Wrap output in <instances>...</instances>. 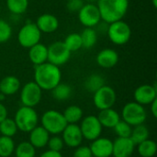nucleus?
Instances as JSON below:
<instances>
[{
    "instance_id": "c03bdc74",
    "label": "nucleus",
    "mask_w": 157,
    "mask_h": 157,
    "mask_svg": "<svg viewBox=\"0 0 157 157\" xmlns=\"http://www.w3.org/2000/svg\"><path fill=\"white\" fill-rule=\"evenodd\" d=\"M0 13H1V6H0Z\"/></svg>"
},
{
    "instance_id": "c9c22d12",
    "label": "nucleus",
    "mask_w": 157,
    "mask_h": 157,
    "mask_svg": "<svg viewBox=\"0 0 157 157\" xmlns=\"http://www.w3.org/2000/svg\"><path fill=\"white\" fill-rule=\"evenodd\" d=\"M47 144L49 146V150L55 151V152H61V150L63 149V147L64 145L63 139L59 136H56V135L51 137L49 139Z\"/></svg>"
},
{
    "instance_id": "37998d69",
    "label": "nucleus",
    "mask_w": 157,
    "mask_h": 157,
    "mask_svg": "<svg viewBox=\"0 0 157 157\" xmlns=\"http://www.w3.org/2000/svg\"><path fill=\"white\" fill-rule=\"evenodd\" d=\"M86 1H87L88 3H93V4H94L95 2H98V0H86Z\"/></svg>"
},
{
    "instance_id": "7ed1b4c3",
    "label": "nucleus",
    "mask_w": 157,
    "mask_h": 157,
    "mask_svg": "<svg viewBox=\"0 0 157 157\" xmlns=\"http://www.w3.org/2000/svg\"><path fill=\"white\" fill-rule=\"evenodd\" d=\"M14 121L17 130L23 132H29L38 126L39 117L33 108L23 106L17 110Z\"/></svg>"
},
{
    "instance_id": "9d476101",
    "label": "nucleus",
    "mask_w": 157,
    "mask_h": 157,
    "mask_svg": "<svg viewBox=\"0 0 157 157\" xmlns=\"http://www.w3.org/2000/svg\"><path fill=\"white\" fill-rule=\"evenodd\" d=\"M42 90L35 82H29L24 85L20 92V100L23 106L34 108L41 99Z\"/></svg>"
},
{
    "instance_id": "4c0bfd02",
    "label": "nucleus",
    "mask_w": 157,
    "mask_h": 157,
    "mask_svg": "<svg viewBox=\"0 0 157 157\" xmlns=\"http://www.w3.org/2000/svg\"><path fill=\"white\" fill-rule=\"evenodd\" d=\"M84 5V0H68L66 7L71 12H78Z\"/></svg>"
},
{
    "instance_id": "39448f33",
    "label": "nucleus",
    "mask_w": 157,
    "mask_h": 157,
    "mask_svg": "<svg viewBox=\"0 0 157 157\" xmlns=\"http://www.w3.org/2000/svg\"><path fill=\"white\" fill-rule=\"evenodd\" d=\"M109 25V26L107 29V33L111 42L116 45H124L130 40L132 29L128 23L121 19L112 22Z\"/></svg>"
},
{
    "instance_id": "423d86ee",
    "label": "nucleus",
    "mask_w": 157,
    "mask_h": 157,
    "mask_svg": "<svg viewBox=\"0 0 157 157\" xmlns=\"http://www.w3.org/2000/svg\"><path fill=\"white\" fill-rule=\"evenodd\" d=\"M122 121L130 124L131 126H137L144 124L146 121L147 114L143 105L137 102L127 103L121 111Z\"/></svg>"
},
{
    "instance_id": "c85d7f7f",
    "label": "nucleus",
    "mask_w": 157,
    "mask_h": 157,
    "mask_svg": "<svg viewBox=\"0 0 157 157\" xmlns=\"http://www.w3.org/2000/svg\"><path fill=\"white\" fill-rule=\"evenodd\" d=\"M17 127L14 120L6 117L4 121L0 122V133L2 134V136L12 138L17 133Z\"/></svg>"
},
{
    "instance_id": "a19ab883",
    "label": "nucleus",
    "mask_w": 157,
    "mask_h": 157,
    "mask_svg": "<svg viewBox=\"0 0 157 157\" xmlns=\"http://www.w3.org/2000/svg\"><path fill=\"white\" fill-rule=\"evenodd\" d=\"M150 106H151V112H152L153 116H154L155 118H156L157 117V98L156 99H155V100L150 104Z\"/></svg>"
},
{
    "instance_id": "4468645a",
    "label": "nucleus",
    "mask_w": 157,
    "mask_h": 157,
    "mask_svg": "<svg viewBox=\"0 0 157 157\" xmlns=\"http://www.w3.org/2000/svg\"><path fill=\"white\" fill-rule=\"evenodd\" d=\"M89 148L93 157H110L112 155L113 142L108 138L98 137L92 141Z\"/></svg>"
},
{
    "instance_id": "bb28decb",
    "label": "nucleus",
    "mask_w": 157,
    "mask_h": 157,
    "mask_svg": "<svg viewBox=\"0 0 157 157\" xmlns=\"http://www.w3.org/2000/svg\"><path fill=\"white\" fill-rule=\"evenodd\" d=\"M52 91V97L58 101H64L72 95V88L69 85L59 83Z\"/></svg>"
},
{
    "instance_id": "ddd939ff",
    "label": "nucleus",
    "mask_w": 157,
    "mask_h": 157,
    "mask_svg": "<svg viewBox=\"0 0 157 157\" xmlns=\"http://www.w3.org/2000/svg\"><path fill=\"white\" fill-rule=\"evenodd\" d=\"M62 133L63 144L71 148L80 146L84 139L80 127L77 124H67Z\"/></svg>"
},
{
    "instance_id": "473e14b6",
    "label": "nucleus",
    "mask_w": 157,
    "mask_h": 157,
    "mask_svg": "<svg viewBox=\"0 0 157 157\" xmlns=\"http://www.w3.org/2000/svg\"><path fill=\"white\" fill-rule=\"evenodd\" d=\"M63 43L65 44V46L67 47V49L72 52H75L78 51L79 49L82 48V40H81V36L78 33H71L69 34Z\"/></svg>"
},
{
    "instance_id": "1a4fd4ad",
    "label": "nucleus",
    "mask_w": 157,
    "mask_h": 157,
    "mask_svg": "<svg viewBox=\"0 0 157 157\" xmlns=\"http://www.w3.org/2000/svg\"><path fill=\"white\" fill-rule=\"evenodd\" d=\"M71 56V52L67 49L63 41H55L48 47V62L60 66L66 63Z\"/></svg>"
},
{
    "instance_id": "e433bc0d",
    "label": "nucleus",
    "mask_w": 157,
    "mask_h": 157,
    "mask_svg": "<svg viewBox=\"0 0 157 157\" xmlns=\"http://www.w3.org/2000/svg\"><path fill=\"white\" fill-rule=\"evenodd\" d=\"M73 157H93L88 146H78L74 152Z\"/></svg>"
},
{
    "instance_id": "f257e3e1",
    "label": "nucleus",
    "mask_w": 157,
    "mask_h": 157,
    "mask_svg": "<svg viewBox=\"0 0 157 157\" xmlns=\"http://www.w3.org/2000/svg\"><path fill=\"white\" fill-rule=\"evenodd\" d=\"M62 73L59 66L49 62L37 65L34 72V82L41 88V90H52L59 83H61Z\"/></svg>"
},
{
    "instance_id": "9b49d317",
    "label": "nucleus",
    "mask_w": 157,
    "mask_h": 157,
    "mask_svg": "<svg viewBox=\"0 0 157 157\" xmlns=\"http://www.w3.org/2000/svg\"><path fill=\"white\" fill-rule=\"evenodd\" d=\"M78 19L86 28H94L101 20L98 6L93 3L85 4L78 11Z\"/></svg>"
},
{
    "instance_id": "6e6552de",
    "label": "nucleus",
    "mask_w": 157,
    "mask_h": 157,
    "mask_svg": "<svg viewBox=\"0 0 157 157\" xmlns=\"http://www.w3.org/2000/svg\"><path fill=\"white\" fill-rule=\"evenodd\" d=\"M116 99L117 95L115 90L111 86L106 85L97 90L93 97L94 105L99 110L112 108L116 102Z\"/></svg>"
},
{
    "instance_id": "c756f323",
    "label": "nucleus",
    "mask_w": 157,
    "mask_h": 157,
    "mask_svg": "<svg viewBox=\"0 0 157 157\" xmlns=\"http://www.w3.org/2000/svg\"><path fill=\"white\" fill-rule=\"evenodd\" d=\"M35 149L29 142H22L15 148L16 157H35Z\"/></svg>"
},
{
    "instance_id": "20e7f679",
    "label": "nucleus",
    "mask_w": 157,
    "mask_h": 157,
    "mask_svg": "<svg viewBox=\"0 0 157 157\" xmlns=\"http://www.w3.org/2000/svg\"><path fill=\"white\" fill-rule=\"evenodd\" d=\"M67 122L63 113L57 110H48L41 116V126L50 133L57 135L63 132Z\"/></svg>"
},
{
    "instance_id": "f3484780",
    "label": "nucleus",
    "mask_w": 157,
    "mask_h": 157,
    "mask_svg": "<svg viewBox=\"0 0 157 157\" xmlns=\"http://www.w3.org/2000/svg\"><path fill=\"white\" fill-rule=\"evenodd\" d=\"M40 32L52 33L57 30L59 27L58 18L52 14H42L40 15L35 23Z\"/></svg>"
},
{
    "instance_id": "72a5a7b5",
    "label": "nucleus",
    "mask_w": 157,
    "mask_h": 157,
    "mask_svg": "<svg viewBox=\"0 0 157 157\" xmlns=\"http://www.w3.org/2000/svg\"><path fill=\"white\" fill-rule=\"evenodd\" d=\"M115 131V133L118 135V137L122 138H128L131 136L132 133V126L125 122L124 121H120L115 127L113 128Z\"/></svg>"
},
{
    "instance_id": "cd10ccee",
    "label": "nucleus",
    "mask_w": 157,
    "mask_h": 157,
    "mask_svg": "<svg viewBox=\"0 0 157 157\" xmlns=\"http://www.w3.org/2000/svg\"><path fill=\"white\" fill-rule=\"evenodd\" d=\"M105 85L104 78L99 75H89L86 81H85V87L88 92L95 93L97 90H98L100 87H102Z\"/></svg>"
},
{
    "instance_id": "f8f14e48",
    "label": "nucleus",
    "mask_w": 157,
    "mask_h": 157,
    "mask_svg": "<svg viewBox=\"0 0 157 157\" xmlns=\"http://www.w3.org/2000/svg\"><path fill=\"white\" fill-rule=\"evenodd\" d=\"M79 127L83 137L88 141H94L100 137L103 128L98 117L93 115L87 116L82 120L81 125Z\"/></svg>"
},
{
    "instance_id": "aec40b11",
    "label": "nucleus",
    "mask_w": 157,
    "mask_h": 157,
    "mask_svg": "<svg viewBox=\"0 0 157 157\" xmlns=\"http://www.w3.org/2000/svg\"><path fill=\"white\" fill-rule=\"evenodd\" d=\"M50 139V133L42 127L36 126L29 132V143L35 148H43L47 145Z\"/></svg>"
},
{
    "instance_id": "0eeeda50",
    "label": "nucleus",
    "mask_w": 157,
    "mask_h": 157,
    "mask_svg": "<svg viewBox=\"0 0 157 157\" xmlns=\"http://www.w3.org/2000/svg\"><path fill=\"white\" fill-rule=\"evenodd\" d=\"M40 37L41 32L38 29L37 25L35 23H27L19 29L17 40L22 47L29 49L40 42Z\"/></svg>"
},
{
    "instance_id": "412c9836",
    "label": "nucleus",
    "mask_w": 157,
    "mask_h": 157,
    "mask_svg": "<svg viewBox=\"0 0 157 157\" xmlns=\"http://www.w3.org/2000/svg\"><path fill=\"white\" fill-rule=\"evenodd\" d=\"M98 119L101 123L102 127L113 129L115 125L121 121V116L115 109L110 108V109L100 110Z\"/></svg>"
},
{
    "instance_id": "ea45409f",
    "label": "nucleus",
    "mask_w": 157,
    "mask_h": 157,
    "mask_svg": "<svg viewBox=\"0 0 157 157\" xmlns=\"http://www.w3.org/2000/svg\"><path fill=\"white\" fill-rule=\"evenodd\" d=\"M7 117V110L6 108L0 102V122L4 121Z\"/></svg>"
},
{
    "instance_id": "dca6fc26",
    "label": "nucleus",
    "mask_w": 157,
    "mask_h": 157,
    "mask_svg": "<svg viewBox=\"0 0 157 157\" xmlns=\"http://www.w3.org/2000/svg\"><path fill=\"white\" fill-rule=\"evenodd\" d=\"M135 144L130 137H118L113 143L112 155L114 157H131L133 154Z\"/></svg>"
},
{
    "instance_id": "b1692460",
    "label": "nucleus",
    "mask_w": 157,
    "mask_h": 157,
    "mask_svg": "<svg viewBox=\"0 0 157 157\" xmlns=\"http://www.w3.org/2000/svg\"><path fill=\"white\" fill-rule=\"evenodd\" d=\"M80 36L82 40V47L86 49L94 47L98 41V33L93 28H86Z\"/></svg>"
},
{
    "instance_id": "f704fd0d",
    "label": "nucleus",
    "mask_w": 157,
    "mask_h": 157,
    "mask_svg": "<svg viewBox=\"0 0 157 157\" xmlns=\"http://www.w3.org/2000/svg\"><path fill=\"white\" fill-rule=\"evenodd\" d=\"M12 35V29L10 25L3 20L0 19V43H4L7 41Z\"/></svg>"
},
{
    "instance_id": "7c9ffc66",
    "label": "nucleus",
    "mask_w": 157,
    "mask_h": 157,
    "mask_svg": "<svg viewBox=\"0 0 157 157\" xmlns=\"http://www.w3.org/2000/svg\"><path fill=\"white\" fill-rule=\"evenodd\" d=\"M15 151V144L11 137H0V157H9Z\"/></svg>"
},
{
    "instance_id": "f03ea898",
    "label": "nucleus",
    "mask_w": 157,
    "mask_h": 157,
    "mask_svg": "<svg viewBox=\"0 0 157 157\" xmlns=\"http://www.w3.org/2000/svg\"><path fill=\"white\" fill-rule=\"evenodd\" d=\"M129 0H98V8L101 19L106 23L121 20L128 11Z\"/></svg>"
},
{
    "instance_id": "4be33fe9",
    "label": "nucleus",
    "mask_w": 157,
    "mask_h": 157,
    "mask_svg": "<svg viewBox=\"0 0 157 157\" xmlns=\"http://www.w3.org/2000/svg\"><path fill=\"white\" fill-rule=\"evenodd\" d=\"M20 88V81L14 75L4 77L0 81V93L5 96H11L16 94Z\"/></svg>"
},
{
    "instance_id": "58836bf2",
    "label": "nucleus",
    "mask_w": 157,
    "mask_h": 157,
    "mask_svg": "<svg viewBox=\"0 0 157 157\" xmlns=\"http://www.w3.org/2000/svg\"><path fill=\"white\" fill-rule=\"evenodd\" d=\"M40 157H63V155H62V154L60 152L48 150V151L44 152Z\"/></svg>"
},
{
    "instance_id": "2f4dec72",
    "label": "nucleus",
    "mask_w": 157,
    "mask_h": 157,
    "mask_svg": "<svg viewBox=\"0 0 157 157\" xmlns=\"http://www.w3.org/2000/svg\"><path fill=\"white\" fill-rule=\"evenodd\" d=\"M6 6L11 13L20 15L27 10L29 0H6Z\"/></svg>"
},
{
    "instance_id": "79ce46f5",
    "label": "nucleus",
    "mask_w": 157,
    "mask_h": 157,
    "mask_svg": "<svg viewBox=\"0 0 157 157\" xmlns=\"http://www.w3.org/2000/svg\"><path fill=\"white\" fill-rule=\"evenodd\" d=\"M152 3H153V6H154V7H156V6H157V0H152Z\"/></svg>"
},
{
    "instance_id": "a211bd4d",
    "label": "nucleus",
    "mask_w": 157,
    "mask_h": 157,
    "mask_svg": "<svg viewBox=\"0 0 157 157\" xmlns=\"http://www.w3.org/2000/svg\"><path fill=\"white\" fill-rule=\"evenodd\" d=\"M119 62V54L113 49H104L97 56V63L102 68H112Z\"/></svg>"
},
{
    "instance_id": "6ab92c4d",
    "label": "nucleus",
    "mask_w": 157,
    "mask_h": 157,
    "mask_svg": "<svg viewBox=\"0 0 157 157\" xmlns=\"http://www.w3.org/2000/svg\"><path fill=\"white\" fill-rule=\"evenodd\" d=\"M29 58L35 66L48 62V47L40 42L35 44L29 48Z\"/></svg>"
},
{
    "instance_id": "2eb2a0df",
    "label": "nucleus",
    "mask_w": 157,
    "mask_h": 157,
    "mask_svg": "<svg viewBox=\"0 0 157 157\" xmlns=\"http://www.w3.org/2000/svg\"><path fill=\"white\" fill-rule=\"evenodd\" d=\"M157 89L155 86L142 85L134 91L135 102L141 105H150L157 98Z\"/></svg>"
},
{
    "instance_id": "a878e982",
    "label": "nucleus",
    "mask_w": 157,
    "mask_h": 157,
    "mask_svg": "<svg viewBox=\"0 0 157 157\" xmlns=\"http://www.w3.org/2000/svg\"><path fill=\"white\" fill-rule=\"evenodd\" d=\"M157 151L156 143L147 139L138 144V154L141 157H154Z\"/></svg>"
},
{
    "instance_id": "393cba45",
    "label": "nucleus",
    "mask_w": 157,
    "mask_h": 157,
    "mask_svg": "<svg viewBox=\"0 0 157 157\" xmlns=\"http://www.w3.org/2000/svg\"><path fill=\"white\" fill-rule=\"evenodd\" d=\"M148 137H149V131L144 124L134 126V129H132V133L130 138L135 145H138L139 144L147 140Z\"/></svg>"
},
{
    "instance_id": "5701e85b",
    "label": "nucleus",
    "mask_w": 157,
    "mask_h": 157,
    "mask_svg": "<svg viewBox=\"0 0 157 157\" xmlns=\"http://www.w3.org/2000/svg\"><path fill=\"white\" fill-rule=\"evenodd\" d=\"M67 124H77L83 118V110L80 107L73 105L68 107L63 113Z\"/></svg>"
}]
</instances>
